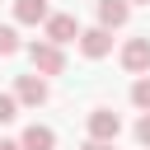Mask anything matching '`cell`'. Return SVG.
<instances>
[{
  "mask_svg": "<svg viewBox=\"0 0 150 150\" xmlns=\"http://www.w3.org/2000/svg\"><path fill=\"white\" fill-rule=\"evenodd\" d=\"M28 61H33V75H42V80L66 70V52H61L56 42H47V38H42V42H28Z\"/></svg>",
  "mask_w": 150,
  "mask_h": 150,
  "instance_id": "obj_1",
  "label": "cell"
},
{
  "mask_svg": "<svg viewBox=\"0 0 150 150\" xmlns=\"http://www.w3.org/2000/svg\"><path fill=\"white\" fill-rule=\"evenodd\" d=\"M14 98H19V108H42L52 98V89H47L42 75H19L14 80Z\"/></svg>",
  "mask_w": 150,
  "mask_h": 150,
  "instance_id": "obj_2",
  "label": "cell"
},
{
  "mask_svg": "<svg viewBox=\"0 0 150 150\" xmlns=\"http://www.w3.org/2000/svg\"><path fill=\"white\" fill-rule=\"evenodd\" d=\"M122 136V117L112 112V108H89V141H117Z\"/></svg>",
  "mask_w": 150,
  "mask_h": 150,
  "instance_id": "obj_3",
  "label": "cell"
},
{
  "mask_svg": "<svg viewBox=\"0 0 150 150\" xmlns=\"http://www.w3.org/2000/svg\"><path fill=\"white\" fill-rule=\"evenodd\" d=\"M75 47H80V52H84L89 61H103V56L112 52V33H108V28H98V23H94V28H80Z\"/></svg>",
  "mask_w": 150,
  "mask_h": 150,
  "instance_id": "obj_4",
  "label": "cell"
},
{
  "mask_svg": "<svg viewBox=\"0 0 150 150\" xmlns=\"http://www.w3.org/2000/svg\"><path fill=\"white\" fill-rule=\"evenodd\" d=\"M122 70L127 75H145L150 70V38H127L122 42Z\"/></svg>",
  "mask_w": 150,
  "mask_h": 150,
  "instance_id": "obj_5",
  "label": "cell"
},
{
  "mask_svg": "<svg viewBox=\"0 0 150 150\" xmlns=\"http://www.w3.org/2000/svg\"><path fill=\"white\" fill-rule=\"evenodd\" d=\"M42 33H47V42L66 47V42H75V38H80V19H75V14H47Z\"/></svg>",
  "mask_w": 150,
  "mask_h": 150,
  "instance_id": "obj_6",
  "label": "cell"
},
{
  "mask_svg": "<svg viewBox=\"0 0 150 150\" xmlns=\"http://www.w3.org/2000/svg\"><path fill=\"white\" fill-rule=\"evenodd\" d=\"M127 19H131V5H127V0H98V28L112 33V28H122Z\"/></svg>",
  "mask_w": 150,
  "mask_h": 150,
  "instance_id": "obj_7",
  "label": "cell"
},
{
  "mask_svg": "<svg viewBox=\"0 0 150 150\" xmlns=\"http://www.w3.org/2000/svg\"><path fill=\"white\" fill-rule=\"evenodd\" d=\"M19 150H56V131H52V127H42V122H33V127H23Z\"/></svg>",
  "mask_w": 150,
  "mask_h": 150,
  "instance_id": "obj_8",
  "label": "cell"
},
{
  "mask_svg": "<svg viewBox=\"0 0 150 150\" xmlns=\"http://www.w3.org/2000/svg\"><path fill=\"white\" fill-rule=\"evenodd\" d=\"M47 0H14V23H23V28H38V23H47Z\"/></svg>",
  "mask_w": 150,
  "mask_h": 150,
  "instance_id": "obj_9",
  "label": "cell"
},
{
  "mask_svg": "<svg viewBox=\"0 0 150 150\" xmlns=\"http://www.w3.org/2000/svg\"><path fill=\"white\" fill-rule=\"evenodd\" d=\"M23 42H19V28L14 23H0V56H14Z\"/></svg>",
  "mask_w": 150,
  "mask_h": 150,
  "instance_id": "obj_10",
  "label": "cell"
},
{
  "mask_svg": "<svg viewBox=\"0 0 150 150\" xmlns=\"http://www.w3.org/2000/svg\"><path fill=\"white\" fill-rule=\"evenodd\" d=\"M131 103H136L141 112H150V75H136V84H131Z\"/></svg>",
  "mask_w": 150,
  "mask_h": 150,
  "instance_id": "obj_11",
  "label": "cell"
},
{
  "mask_svg": "<svg viewBox=\"0 0 150 150\" xmlns=\"http://www.w3.org/2000/svg\"><path fill=\"white\" fill-rule=\"evenodd\" d=\"M14 117H19V98H14V94H0V127L14 122Z\"/></svg>",
  "mask_w": 150,
  "mask_h": 150,
  "instance_id": "obj_12",
  "label": "cell"
},
{
  "mask_svg": "<svg viewBox=\"0 0 150 150\" xmlns=\"http://www.w3.org/2000/svg\"><path fill=\"white\" fill-rule=\"evenodd\" d=\"M136 141H141V150H150V112L136 117Z\"/></svg>",
  "mask_w": 150,
  "mask_h": 150,
  "instance_id": "obj_13",
  "label": "cell"
},
{
  "mask_svg": "<svg viewBox=\"0 0 150 150\" xmlns=\"http://www.w3.org/2000/svg\"><path fill=\"white\" fill-rule=\"evenodd\" d=\"M80 150H112V145H108V141H84Z\"/></svg>",
  "mask_w": 150,
  "mask_h": 150,
  "instance_id": "obj_14",
  "label": "cell"
},
{
  "mask_svg": "<svg viewBox=\"0 0 150 150\" xmlns=\"http://www.w3.org/2000/svg\"><path fill=\"white\" fill-rule=\"evenodd\" d=\"M0 150H19V141H0Z\"/></svg>",
  "mask_w": 150,
  "mask_h": 150,
  "instance_id": "obj_15",
  "label": "cell"
},
{
  "mask_svg": "<svg viewBox=\"0 0 150 150\" xmlns=\"http://www.w3.org/2000/svg\"><path fill=\"white\" fill-rule=\"evenodd\" d=\"M127 5H150V0H127Z\"/></svg>",
  "mask_w": 150,
  "mask_h": 150,
  "instance_id": "obj_16",
  "label": "cell"
}]
</instances>
